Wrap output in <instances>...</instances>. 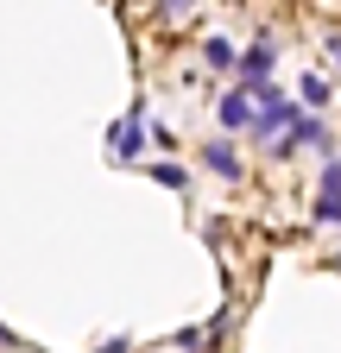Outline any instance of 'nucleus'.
<instances>
[{"label": "nucleus", "instance_id": "nucleus-4", "mask_svg": "<svg viewBox=\"0 0 341 353\" xmlns=\"http://www.w3.org/2000/svg\"><path fill=\"white\" fill-rule=\"evenodd\" d=\"M202 164H208V170H222V176H240V158H234V145H222V139H215V145H202Z\"/></svg>", "mask_w": 341, "mask_h": 353}, {"label": "nucleus", "instance_id": "nucleus-7", "mask_svg": "<svg viewBox=\"0 0 341 353\" xmlns=\"http://www.w3.org/2000/svg\"><path fill=\"white\" fill-rule=\"evenodd\" d=\"M304 108H329V82L322 76H304Z\"/></svg>", "mask_w": 341, "mask_h": 353}, {"label": "nucleus", "instance_id": "nucleus-6", "mask_svg": "<svg viewBox=\"0 0 341 353\" xmlns=\"http://www.w3.org/2000/svg\"><path fill=\"white\" fill-rule=\"evenodd\" d=\"M202 57L215 63V70H234V63H240V51H234L228 38H202Z\"/></svg>", "mask_w": 341, "mask_h": 353}, {"label": "nucleus", "instance_id": "nucleus-9", "mask_svg": "<svg viewBox=\"0 0 341 353\" xmlns=\"http://www.w3.org/2000/svg\"><path fill=\"white\" fill-rule=\"evenodd\" d=\"M164 7H170V13H177V7H190V0H164Z\"/></svg>", "mask_w": 341, "mask_h": 353}, {"label": "nucleus", "instance_id": "nucleus-5", "mask_svg": "<svg viewBox=\"0 0 341 353\" xmlns=\"http://www.w3.org/2000/svg\"><path fill=\"white\" fill-rule=\"evenodd\" d=\"M108 145H114V158H139V114L126 120V126H114V139H108Z\"/></svg>", "mask_w": 341, "mask_h": 353}, {"label": "nucleus", "instance_id": "nucleus-2", "mask_svg": "<svg viewBox=\"0 0 341 353\" xmlns=\"http://www.w3.org/2000/svg\"><path fill=\"white\" fill-rule=\"evenodd\" d=\"M222 126H253V95H222Z\"/></svg>", "mask_w": 341, "mask_h": 353}, {"label": "nucleus", "instance_id": "nucleus-3", "mask_svg": "<svg viewBox=\"0 0 341 353\" xmlns=\"http://www.w3.org/2000/svg\"><path fill=\"white\" fill-rule=\"evenodd\" d=\"M272 63H278V44H272V38H260V44H253V51L240 57V70H246V76H266Z\"/></svg>", "mask_w": 341, "mask_h": 353}, {"label": "nucleus", "instance_id": "nucleus-8", "mask_svg": "<svg viewBox=\"0 0 341 353\" xmlns=\"http://www.w3.org/2000/svg\"><path fill=\"white\" fill-rule=\"evenodd\" d=\"M152 176H158V183H170V190H190V176H184L177 164H152Z\"/></svg>", "mask_w": 341, "mask_h": 353}, {"label": "nucleus", "instance_id": "nucleus-1", "mask_svg": "<svg viewBox=\"0 0 341 353\" xmlns=\"http://www.w3.org/2000/svg\"><path fill=\"white\" fill-rule=\"evenodd\" d=\"M316 214L341 221V164H322V190H316Z\"/></svg>", "mask_w": 341, "mask_h": 353}]
</instances>
